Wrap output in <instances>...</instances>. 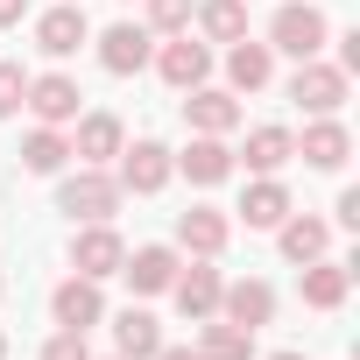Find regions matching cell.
<instances>
[{
  "mask_svg": "<svg viewBox=\"0 0 360 360\" xmlns=\"http://www.w3.org/2000/svg\"><path fill=\"white\" fill-rule=\"evenodd\" d=\"M29 22V0H0V29H22Z\"/></svg>",
  "mask_w": 360,
  "mask_h": 360,
  "instance_id": "cell-33",
  "label": "cell"
},
{
  "mask_svg": "<svg viewBox=\"0 0 360 360\" xmlns=\"http://www.w3.org/2000/svg\"><path fill=\"white\" fill-rule=\"evenodd\" d=\"M226 240H233V212H219V205H184L176 212V255H191V262H219L226 255Z\"/></svg>",
  "mask_w": 360,
  "mask_h": 360,
  "instance_id": "cell-8",
  "label": "cell"
},
{
  "mask_svg": "<svg viewBox=\"0 0 360 360\" xmlns=\"http://www.w3.org/2000/svg\"><path fill=\"white\" fill-rule=\"evenodd\" d=\"M120 148H127V120H120V113L92 106V113H78V120H71V155H78V162L113 169V155H120Z\"/></svg>",
  "mask_w": 360,
  "mask_h": 360,
  "instance_id": "cell-11",
  "label": "cell"
},
{
  "mask_svg": "<svg viewBox=\"0 0 360 360\" xmlns=\"http://www.w3.org/2000/svg\"><path fill=\"white\" fill-rule=\"evenodd\" d=\"M120 262H127V240H120V226H113V219H92V226H78V233H71V276L113 283V276H120Z\"/></svg>",
  "mask_w": 360,
  "mask_h": 360,
  "instance_id": "cell-7",
  "label": "cell"
},
{
  "mask_svg": "<svg viewBox=\"0 0 360 360\" xmlns=\"http://www.w3.org/2000/svg\"><path fill=\"white\" fill-rule=\"evenodd\" d=\"M240 162H233V148H226V134H191L184 141V155H176V176H191L198 191H212V184H226Z\"/></svg>",
  "mask_w": 360,
  "mask_h": 360,
  "instance_id": "cell-22",
  "label": "cell"
},
{
  "mask_svg": "<svg viewBox=\"0 0 360 360\" xmlns=\"http://www.w3.org/2000/svg\"><path fill=\"white\" fill-rule=\"evenodd\" d=\"M276 248H283L290 269H304V262L332 255V219H318V212H290V219L276 226Z\"/></svg>",
  "mask_w": 360,
  "mask_h": 360,
  "instance_id": "cell-23",
  "label": "cell"
},
{
  "mask_svg": "<svg viewBox=\"0 0 360 360\" xmlns=\"http://www.w3.org/2000/svg\"><path fill=\"white\" fill-rule=\"evenodd\" d=\"M169 176H176V148L155 141V134H141V141H127V148L113 155V184H120L127 198H155Z\"/></svg>",
  "mask_w": 360,
  "mask_h": 360,
  "instance_id": "cell-4",
  "label": "cell"
},
{
  "mask_svg": "<svg viewBox=\"0 0 360 360\" xmlns=\"http://www.w3.org/2000/svg\"><path fill=\"white\" fill-rule=\"evenodd\" d=\"M332 43H339V50H332V64L353 78V71H360V29H346V36H332Z\"/></svg>",
  "mask_w": 360,
  "mask_h": 360,
  "instance_id": "cell-32",
  "label": "cell"
},
{
  "mask_svg": "<svg viewBox=\"0 0 360 360\" xmlns=\"http://www.w3.org/2000/svg\"><path fill=\"white\" fill-rule=\"evenodd\" d=\"M290 212H297V198H290L283 176H248V191H240V205H233V219H240L248 233H276Z\"/></svg>",
  "mask_w": 360,
  "mask_h": 360,
  "instance_id": "cell-15",
  "label": "cell"
},
{
  "mask_svg": "<svg viewBox=\"0 0 360 360\" xmlns=\"http://www.w3.org/2000/svg\"><path fill=\"white\" fill-rule=\"evenodd\" d=\"M176 99H184V127L191 134H233L240 127V99L226 92V85H191V92H176Z\"/></svg>",
  "mask_w": 360,
  "mask_h": 360,
  "instance_id": "cell-17",
  "label": "cell"
},
{
  "mask_svg": "<svg viewBox=\"0 0 360 360\" xmlns=\"http://www.w3.org/2000/svg\"><path fill=\"white\" fill-rule=\"evenodd\" d=\"M191 353H198V360H255V332H240V325H226V318H205L198 339H191Z\"/></svg>",
  "mask_w": 360,
  "mask_h": 360,
  "instance_id": "cell-27",
  "label": "cell"
},
{
  "mask_svg": "<svg viewBox=\"0 0 360 360\" xmlns=\"http://www.w3.org/2000/svg\"><path fill=\"white\" fill-rule=\"evenodd\" d=\"M325 43H332V22H325L318 0H283V8L269 15V50L276 57L304 64V57H325Z\"/></svg>",
  "mask_w": 360,
  "mask_h": 360,
  "instance_id": "cell-1",
  "label": "cell"
},
{
  "mask_svg": "<svg viewBox=\"0 0 360 360\" xmlns=\"http://www.w3.org/2000/svg\"><path fill=\"white\" fill-rule=\"evenodd\" d=\"M50 318H57L64 332H92V325H106V283H92V276H64V283L50 290Z\"/></svg>",
  "mask_w": 360,
  "mask_h": 360,
  "instance_id": "cell-14",
  "label": "cell"
},
{
  "mask_svg": "<svg viewBox=\"0 0 360 360\" xmlns=\"http://www.w3.org/2000/svg\"><path fill=\"white\" fill-rule=\"evenodd\" d=\"M346 92H353V78H346L332 57H304V64L283 78V99H290L304 120H318V113H339V106H346Z\"/></svg>",
  "mask_w": 360,
  "mask_h": 360,
  "instance_id": "cell-2",
  "label": "cell"
},
{
  "mask_svg": "<svg viewBox=\"0 0 360 360\" xmlns=\"http://www.w3.org/2000/svg\"><path fill=\"white\" fill-rule=\"evenodd\" d=\"M219 290H226V276L212 262H184L176 283H169V304H176L184 325H205V318H219Z\"/></svg>",
  "mask_w": 360,
  "mask_h": 360,
  "instance_id": "cell-12",
  "label": "cell"
},
{
  "mask_svg": "<svg viewBox=\"0 0 360 360\" xmlns=\"http://www.w3.org/2000/svg\"><path fill=\"white\" fill-rule=\"evenodd\" d=\"M155 360H198V353H191V346H169V339H162V353H155Z\"/></svg>",
  "mask_w": 360,
  "mask_h": 360,
  "instance_id": "cell-34",
  "label": "cell"
},
{
  "mask_svg": "<svg viewBox=\"0 0 360 360\" xmlns=\"http://www.w3.org/2000/svg\"><path fill=\"white\" fill-rule=\"evenodd\" d=\"M0 290H8V276H0Z\"/></svg>",
  "mask_w": 360,
  "mask_h": 360,
  "instance_id": "cell-37",
  "label": "cell"
},
{
  "mask_svg": "<svg viewBox=\"0 0 360 360\" xmlns=\"http://www.w3.org/2000/svg\"><path fill=\"white\" fill-rule=\"evenodd\" d=\"M269 85H276V50H269V43H255V36L226 43V92H233V99H248V92H269Z\"/></svg>",
  "mask_w": 360,
  "mask_h": 360,
  "instance_id": "cell-20",
  "label": "cell"
},
{
  "mask_svg": "<svg viewBox=\"0 0 360 360\" xmlns=\"http://www.w3.org/2000/svg\"><path fill=\"white\" fill-rule=\"evenodd\" d=\"M64 162H71V127H29L22 134V169L29 176H64Z\"/></svg>",
  "mask_w": 360,
  "mask_h": 360,
  "instance_id": "cell-26",
  "label": "cell"
},
{
  "mask_svg": "<svg viewBox=\"0 0 360 360\" xmlns=\"http://www.w3.org/2000/svg\"><path fill=\"white\" fill-rule=\"evenodd\" d=\"M92 50H99V64L113 78H141L148 57H155V36L141 22H113V29H92Z\"/></svg>",
  "mask_w": 360,
  "mask_h": 360,
  "instance_id": "cell-10",
  "label": "cell"
},
{
  "mask_svg": "<svg viewBox=\"0 0 360 360\" xmlns=\"http://www.w3.org/2000/svg\"><path fill=\"white\" fill-rule=\"evenodd\" d=\"M29 29H36V50H43L50 64H64V57H78V50L92 43V22H85L78 0H57V8L29 15Z\"/></svg>",
  "mask_w": 360,
  "mask_h": 360,
  "instance_id": "cell-9",
  "label": "cell"
},
{
  "mask_svg": "<svg viewBox=\"0 0 360 360\" xmlns=\"http://www.w3.org/2000/svg\"><path fill=\"white\" fill-rule=\"evenodd\" d=\"M219 318H226V325H240V332L276 325V283H262V276L226 283V290H219Z\"/></svg>",
  "mask_w": 360,
  "mask_h": 360,
  "instance_id": "cell-19",
  "label": "cell"
},
{
  "mask_svg": "<svg viewBox=\"0 0 360 360\" xmlns=\"http://www.w3.org/2000/svg\"><path fill=\"white\" fill-rule=\"evenodd\" d=\"M297 290H304V304H311V311H339V304L353 297V262L318 255V262H304V269H297Z\"/></svg>",
  "mask_w": 360,
  "mask_h": 360,
  "instance_id": "cell-21",
  "label": "cell"
},
{
  "mask_svg": "<svg viewBox=\"0 0 360 360\" xmlns=\"http://www.w3.org/2000/svg\"><path fill=\"white\" fill-rule=\"evenodd\" d=\"M127 205V191L113 184V169H92V162H78L64 184H57V212H71V226H92V219H113Z\"/></svg>",
  "mask_w": 360,
  "mask_h": 360,
  "instance_id": "cell-3",
  "label": "cell"
},
{
  "mask_svg": "<svg viewBox=\"0 0 360 360\" xmlns=\"http://www.w3.org/2000/svg\"><path fill=\"white\" fill-rule=\"evenodd\" d=\"M269 360H311V353H297V346H283V353H269Z\"/></svg>",
  "mask_w": 360,
  "mask_h": 360,
  "instance_id": "cell-35",
  "label": "cell"
},
{
  "mask_svg": "<svg viewBox=\"0 0 360 360\" xmlns=\"http://www.w3.org/2000/svg\"><path fill=\"white\" fill-rule=\"evenodd\" d=\"M332 233H360V191H353V184H346L339 205H332Z\"/></svg>",
  "mask_w": 360,
  "mask_h": 360,
  "instance_id": "cell-31",
  "label": "cell"
},
{
  "mask_svg": "<svg viewBox=\"0 0 360 360\" xmlns=\"http://www.w3.org/2000/svg\"><path fill=\"white\" fill-rule=\"evenodd\" d=\"M22 92H29V71L22 64H0V120L22 113Z\"/></svg>",
  "mask_w": 360,
  "mask_h": 360,
  "instance_id": "cell-29",
  "label": "cell"
},
{
  "mask_svg": "<svg viewBox=\"0 0 360 360\" xmlns=\"http://www.w3.org/2000/svg\"><path fill=\"white\" fill-rule=\"evenodd\" d=\"M148 71H155L169 92H191V85H205V78H212V43H198L191 29H184V36H155Z\"/></svg>",
  "mask_w": 360,
  "mask_h": 360,
  "instance_id": "cell-5",
  "label": "cell"
},
{
  "mask_svg": "<svg viewBox=\"0 0 360 360\" xmlns=\"http://www.w3.org/2000/svg\"><path fill=\"white\" fill-rule=\"evenodd\" d=\"M113 353H120V360H155V353H162V318H155L148 304H127V311L113 318Z\"/></svg>",
  "mask_w": 360,
  "mask_h": 360,
  "instance_id": "cell-24",
  "label": "cell"
},
{
  "mask_svg": "<svg viewBox=\"0 0 360 360\" xmlns=\"http://www.w3.org/2000/svg\"><path fill=\"white\" fill-rule=\"evenodd\" d=\"M198 15V0H141V29L148 36H184Z\"/></svg>",
  "mask_w": 360,
  "mask_h": 360,
  "instance_id": "cell-28",
  "label": "cell"
},
{
  "mask_svg": "<svg viewBox=\"0 0 360 360\" xmlns=\"http://www.w3.org/2000/svg\"><path fill=\"white\" fill-rule=\"evenodd\" d=\"M0 360H8V332H0Z\"/></svg>",
  "mask_w": 360,
  "mask_h": 360,
  "instance_id": "cell-36",
  "label": "cell"
},
{
  "mask_svg": "<svg viewBox=\"0 0 360 360\" xmlns=\"http://www.w3.org/2000/svg\"><path fill=\"white\" fill-rule=\"evenodd\" d=\"M43 360H92V346H85V332H50V346H43Z\"/></svg>",
  "mask_w": 360,
  "mask_h": 360,
  "instance_id": "cell-30",
  "label": "cell"
},
{
  "mask_svg": "<svg viewBox=\"0 0 360 360\" xmlns=\"http://www.w3.org/2000/svg\"><path fill=\"white\" fill-rule=\"evenodd\" d=\"M191 36H198V43H212V50L240 43V36H248V0H198Z\"/></svg>",
  "mask_w": 360,
  "mask_h": 360,
  "instance_id": "cell-25",
  "label": "cell"
},
{
  "mask_svg": "<svg viewBox=\"0 0 360 360\" xmlns=\"http://www.w3.org/2000/svg\"><path fill=\"white\" fill-rule=\"evenodd\" d=\"M297 155H304V169H346V155H353V127L339 120V113H318V120H304V134H297Z\"/></svg>",
  "mask_w": 360,
  "mask_h": 360,
  "instance_id": "cell-16",
  "label": "cell"
},
{
  "mask_svg": "<svg viewBox=\"0 0 360 360\" xmlns=\"http://www.w3.org/2000/svg\"><path fill=\"white\" fill-rule=\"evenodd\" d=\"M233 162H248L255 176H283V169L297 162V134H290L283 120H262V127H248V141L233 148Z\"/></svg>",
  "mask_w": 360,
  "mask_h": 360,
  "instance_id": "cell-18",
  "label": "cell"
},
{
  "mask_svg": "<svg viewBox=\"0 0 360 360\" xmlns=\"http://www.w3.org/2000/svg\"><path fill=\"white\" fill-rule=\"evenodd\" d=\"M176 269H184V255H176L169 240H148V248H127V262H120V283H127L134 297H169Z\"/></svg>",
  "mask_w": 360,
  "mask_h": 360,
  "instance_id": "cell-13",
  "label": "cell"
},
{
  "mask_svg": "<svg viewBox=\"0 0 360 360\" xmlns=\"http://www.w3.org/2000/svg\"><path fill=\"white\" fill-rule=\"evenodd\" d=\"M106 360H120V353H106Z\"/></svg>",
  "mask_w": 360,
  "mask_h": 360,
  "instance_id": "cell-38",
  "label": "cell"
},
{
  "mask_svg": "<svg viewBox=\"0 0 360 360\" xmlns=\"http://www.w3.org/2000/svg\"><path fill=\"white\" fill-rule=\"evenodd\" d=\"M22 113H29V120H43V127H71V120L85 113V92H78V78H71V71H36V78H29V92H22Z\"/></svg>",
  "mask_w": 360,
  "mask_h": 360,
  "instance_id": "cell-6",
  "label": "cell"
}]
</instances>
